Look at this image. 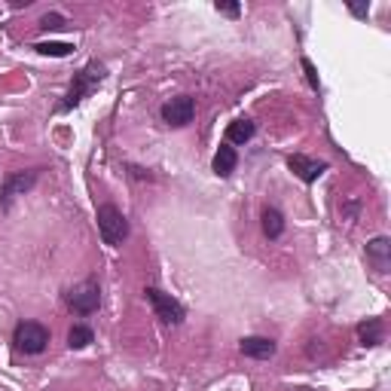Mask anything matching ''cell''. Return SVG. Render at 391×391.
Masks as SVG:
<instances>
[{
  "instance_id": "2",
  "label": "cell",
  "mask_w": 391,
  "mask_h": 391,
  "mask_svg": "<svg viewBox=\"0 0 391 391\" xmlns=\"http://www.w3.org/2000/svg\"><path fill=\"white\" fill-rule=\"evenodd\" d=\"M98 232L101 241L110 248H119L128 239V220L126 214L116 208V205H101L98 208Z\"/></svg>"
},
{
  "instance_id": "6",
  "label": "cell",
  "mask_w": 391,
  "mask_h": 391,
  "mask_svg": "<svg viewBox=\"0 0 391 391\" xmlns=\"http://www.w3.org/2000/svg\"><path fill=\"white\" fill-rule=\"evenodd\" d=\"M193 114H196V98H190V95H178L162 104V119L174 128L193 123Z\"/></svg>"
},
{
  "instance_id": "17",
  "label": "cell",
  "mask_w": 391,
  "mask_h": 391,
  "mask_svg": "<svg viewBox=\"0 0 391 391\" xmlns=\"http://www.w3.org/2000/svg\"><path fill=\"white\" fill-rule=\"evenodd\" d=\"M40 28H43V31H55V28H64V16H59V13L43 16V18H40Z\"/></svg>"
},
{
  "instance_id": "16",
  "label": "cell",
  "mask_w": 391,
  "mask_h": 391,
  "mask_svg": "<svg viewBox=\"0 0 391 391\" xmlns=\"http://www.w3.org/2000/svg\"><path fill=\"white\" fill-rule=\"evenodd\" d=\"M40 55H52V59H64V55H71L73 52V43H55V40H49V43H37L34 46Z\"/></svg>"
},
{
  "instance_id": "15",
  "label": "cell",
  "mask_w": 391,
  "mask_h": 391,
  "mask_svg": "<svg viewBox=\"0 0 391 391\" xmlns=\"http://www.w3.org/2000/svg\"><path fill=\"white\" fill-rule=\"evenodd\" d=\"M92 339H95V333H92L89 327H83V324L71 327V333H68V346H71V349H86Z\"/></svg>"
},
{
  "instance_id": "20",
  "label": "cell",
  "mask_w": 391,
  "mask_h": 391,
  "mask_svg": "<svg viewBox=\"0 0 391 391\" xmlns=\"http://www.w3.org/2000/svg\"><path fill=\"white\" fill-rule=\"evenodd\" d=\"M349 9H351L355 16H361V18H364V16L370 13V6H364V4H349Z\"/></svg>"
},
{
  "instance_id": "3",
  "label": "cell",
  "mask_w": 391,
  "mask_h": 391,
  "mask_svg": "<svg viewBox=\"0 0 391 391\" xmlns=\"http://www.w3.org/2000/svg\"><path fill=\"white\" fill-rule=\"evenodd\" d=\"M13 342H16V351H22V355H40L49 346V330L37 321H22L13 333Z\"/></svg>"
},
{
  "instance_id": "19",
  "label": "cell",
  "mask_w": 391,
  "mask_h": 391,
  "mask_svg": "<svg viewBox=\"0 0 391 391\" xmlns=\"http://www.w3.org/2000/svg\"><path fill=\"white\" fill-rule=\"evenodd\" d=\"M214 6H217V13H227V16H239V13H241L239 4H223V0H217Z\"/></svg>"
},
{
  "instance_id": "12",
  "label": "cell",
  "mask_w": 391,
  "mask_h": 391,
  "mask_svg": "<svg viewBox=\"0 0 391 391\" xmlns=\"http://www.w3.org/2000/svg\"><path fill=\"white\" fill-rule=\"evenodd\" d=\"M254 132H257V126L251 123V119L239 116V119H232V123L227 126V141L229 144H245V141L254 138Z\"/></svg>"
},
{
  "instance_id": "11",
  "label": "cell",
  "mask_w": 391,
  "mask_h": 391,
  "mask_svg": "<svg viewBox=\"0 0 391 391\" xmlns=\"http://www.w3.org/2000/svg\"><path fill=\"white\" fill-rule=\"evenodd\" d=\"M236 165H239V153L229 144H220V150L214 153V174L217 178H229L236 172Z\"/></svg>"
},
{
  "instance_id": "14",
  "label": "cell",
  "mask_w": 391,
  "mask_h": 391,
  "mask_svg": "<svg viewBox=\"0 0 391 391\" xmlns=\"http://www.w3.org/2000/svg\"><path fill=\"white\" fill-rule=\"evenodd\" d=\"M263 232L269 239H278L284 232V217H282V211H278V208H266L263 211Z\"/></svg>"
},
{
  "instance_id": "8",
  "label": "cell",
  "mask_w": 391,
  "mask_h": 391,
  "mask_svg": "<svg viewBox=\"0 0 391 391\" xmlns=\"http://www.w3.org/2000/svg\"><path fill=\"white\" fill-rule=\"evenodd\" d=\"M287 169H291L296 178L306 181V184H312V181H318L324 172H327V162H318V160H309V156H291L287 160Z\"/></svg>"
},
{
  "instance_id": "7",
  "label": "cell",
  "mask_w": 391,
  "mask_h": 391,
  "mask_svg": "<svg viewBox=\"0 0 391 391\" xmlns=\"http://www.w3.org/2000/svg\"><path fill=\"white\" fill-rule=\"evenodd\" d=\"M37 184V172H18V174H9V178L0 184V208H6L16 196H25Z\"/></svg>"
},
{
  "instance_id": "9",
  "label": "cell",
  "mask_w": 391,
  "mask_h": 391,
  "mask_svg": "<svg viewBox=\"0 0 391 391\" xmlns=\"http://www.w3.org/2000/svg\"><path fill=\"white\" fill-rule=\"evenodd\" d=\"M239 349L245 358H257V361H269L275 355V342L266 339V337H245Z\"/></svg>"
},
{
  "instance_id": "1",
  "label": "cell",
  "mask_w": 391,
  "mask_h": 391,
  "mask_svg": "<svg viewBox=\"0 0 391 391\" xmlns=\"http://www.w3.org/2000/svg\"><path fill=\"white\" fill-rule=\"evenodd\" d=\"M107 77V68L101 61H89L86 68H83L77 77H73V83H71V89H68V95H64V101H61V107L59 110H71V107H77L83 98H89L92 92H95V86L101 80Z\"/></svg>"
},
{
  "instance_id": "18",
  "label": "cell",
  "mask_w": 391,
  "mask_h": 391,
  "mask_svg": "<svg viewBox=\"0 0 391 391\" xmlns=\"http://www.w3.org/2000/svg\"><path fill=\"white\" fill-rule=\"evenodd\" d=\"M303 68H306V77H309V86L318 89V73H315V64L309 59H303Z\"/></svg>"
},
{
  "instance_id": "13",
  "label": "cell",
  "mask_w": 391,
  "mask_h": 391,
  "mask_svg": "<svg viewBox=\"0 0 391 391\" xmlns=\"http://www.w3.org/2000/svg\"><path fill=\"white\" fill-rule=\"evenodd\" d=\"M358 337H361V346H376L383 342V321L379 318H370L358 327Z\"/></svg>"
},
{
  "instance_id": "4",
  "label": "cell",
  "mask_w": 391,
  "mask_h": 391,
  "mask_svg": "<svg viewBox=\"0 0 391 391\" xmlns=\"http://www.w3.org/2000/svg\"><path fill=\"white\" fill-rule=\"evenodd\" d=\"M144 296H147V303L153 306V312H156V318H160L162 324H181L184 321V306L174 300L172 294H165V291H160V287H147L144 291Z\"/></svg>"
},
{
  "instance_id": "5",
  "label": "cell",
  "mask_w": 391,
  "mask_h": 391,
  "mask_svg": "<svg viewBox=\"0 0 391 391\" xmlns=\"http://www.w3.org/2000/svg\"><path fill=\"white\" fill-rule=\"evenodd\" d=\"M68 306L77 315H92V312H98V306H101V287L98 282H92V278H86V282H80L73 291L68 294Z\"/></svg>"
},
{
  "instance_id": "10",
  "label": "cell",
  "mask_w": 391,
  "mask_h": 391,
  "mask_svg": "<svg viewBox=\"0 0 391 391\" xmlns=\"http://www.w3.org/2000/svg\"><path fill=\"white\" fill-rule=\"evenodd\" d=\"M367 260L376 266V272H388V266H391V241L385 236L373 239L367 245Z\"/></svg>"
}]
</instances>
